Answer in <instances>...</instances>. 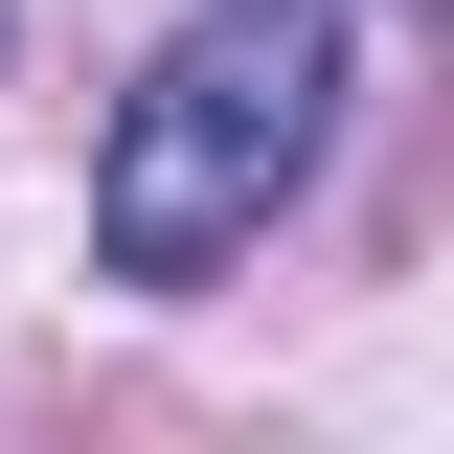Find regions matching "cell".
I'll list each match as a JSON object with an SVG mask.
<instances>
[{"instance_id": "cell-1", "label": "cell", "mask_w": 454, "mask_h": 454, "mask_svg": "<svg viewBox=\"0 0 454 454\" xmlns=\"http://www.w3.org/2000/svg\"><path fill=\"white\" fill-rule=\"evenodd\" d=\"M340 137V0H205L137 91H114V160H91V250L114 273H227L250 227L318 182Z\"/></svg>"}]
</instances>
